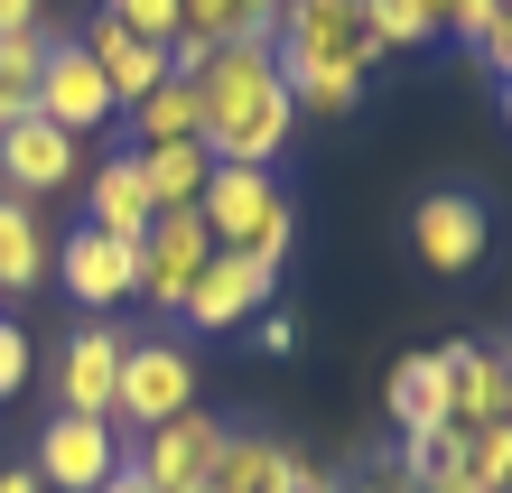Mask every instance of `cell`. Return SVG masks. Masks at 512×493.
Returning a JSON list of instances; mask_svg holds the SVG:
<instances>
[{"instance_id": "cell-19", "label": "cell", "mask_w": 512, "mask_h": 493, "mask_svg": "<svg viewBox=\"0 0 512 493\" xmlns=\"http://www.w3.org/2000/svg\"><path fill=\"white\" fill-rule=\"evenodd\" d=\"M56 270L47 252V233H38V214H28V196H0V298H28Z\"/></svg>"}, {"instance_id": "cell-26", "label": "cell", "mask_w": 512, "mask_h": 493, "mask_svg": "<svg viewBox=\"0 0 512 493\" xmlns=\"http://www.w3.org/2000/svg\"><path fill=\"white\" fill-rule=\"evenodd\" d=\"M177 38L233 47V38H243V0H177Z\"/></svg>"}, {"instance_id": "cell-1", "label": "cell", "mask_w": 512, "mask_h": 493, "mask_svg": "<svg viewBox=\"0 0 512 493\" xmlns=\"http://www.w3.org/2000/svg\"><path fill=\"white\" fill-rule=\"evenodd\" d=\"M196 94H205V159H215V168H270L289 149V131H298L280 56H270L261 38L215 47V66L196 75Z\"/></svg>"}, {"instance_id": "cell-28", "label": "cell", "mask_w": 512, "mask_h": 493, "mask_svg": "<svg viewBox=\"0 0 512 493\" xmlns=\"http://www.w3.org/2000/svg\"><path fill=\"white\" fill-rule=\"evenodd\" d=\"M494 19H503V0H457V10H447V28H457V38L485 56V38H494Z\"/></svg>"}, {"instance_id": "cell-2", "label": "cell", "mask_w": 512, "mask_h": 493, "mask_svg": "<svg viewBox=\"0 0 512 493\" xmlns=\"http://www.w3.org/2000/svg\"><path fill=\"white\" fill-rule=\"evenodd\" d=\"M270 56H280V84L298 112H354L364 103V75L382 66L373 28H364V0H280V38H270Z\"/></svg>"}, {"instance_id": "cell-36", "label": "cell", "mask_w": 512, "mask_h": 493, "mask_svg": "<svg viewBox=\"0 0 512 493\" xmlns=\"http://www.w3.org/2000/svg\"><path fill=\"white\" fill-rule=\"evenodd\" d=\"M354 493H419L410 475H373V484H354Z\"/></svg>"}, {"instance_id": "cell-20", "label": "cell", "mask_w": 512, "mask_h": 493, "mask_svg": "<svg viewBox=\"0 0 512 493\" xmlns=\"http://www.w3.org/2000/svg\"><path fill=\"white\" fill-rule=\"evenodd\" d=\"M149 224H159V205H149V187H140V159H103L94 168V233L140 242Z\"/></svg>"}, {"instance_id": "cell-3", "label": "cell", "mask_w": 512, "mask_h": 493, "mask_svg": "<svg viewBox=\"0 0 512 493\" xmlns=\"http://www.w3.org/2000/svg\"><path fill=\"white\" fill-rule=\"evenodd\" d=\"M196 214H205V233H215V252H243V261H270V270H280L289 242H298V214H289L270 168H215Z\"/></svg>"}, {"instance_id": "cell-33", "label": "cell", "mask_w": 512, "mask_h": 493, "mask_svg": "<svg viewBox=\"0 0 512 493\" xmlns=\"http://www.w3.org/2000/svg\"><path fill=\"white\" fill-rule=\"evenodd\" d=\"M0 493H47V484H38V466H0Z\"/></svg>"}, {"instance_id": "cell-10", "label": "cell", "mask_w": 512, "mask_h": 493, "mask_svg": "<svg viewBox=\"0 0 512 493\" xmlns=\"http://www.w3.org/2000/svg\"><path fill=\"white\" fill-rule=\"evenodd\" d=\"M270 298H280V270H270V261L215 252V261H205V280H196V298L177 307V317H187V326H205V335H233L243 317H261Z\"/></svg>"}, {"instance_id": "cell-41", "label": "cell", "mask_w": 512, "mask_h": 493, "mask_svg": "<svg viewBox=\"0 0 512 493\" xmlns=\"http://www.w3.org/2000/svg\"><path fill=\"white\" fill-rule=\"evenodd\" d=\"M215 493H224V484H215Z\"/></svg>"}, {"instance_id": "cell-12", "label": "cell", "mask_w": 512, "mask_h": 493, "mask_svg": "<svg viewBox=\"0 0 512 493\" xmlns=\"http://www.w3.org/2000/svg\"><path fill=\"white\" fill-rule=\"evenodd\" d=\"M56 280H66L84 307H122L140 298V242H112V233H66V252H56Z\"/></svg>"}, {"instance_id": "cell-7", "label": "cell", "mask_w": 512, "mask_h": 493, "mask_svg": "<svg viewBox=\"0 0 512 493\" xmlns=\"http://www.w3.org/2000/svg\"><path fill=\"white\" fill-rule=\"evenodd\" d=\"M410 242H419V261L438 270V280H466L475 261H485V242H494V214L475 187H447V196H419L410 214Z\"/></svg>"}, {"instance_id": "cell-27", "label": "cell", "mask_w": 512, "mask_h": 493, "mask_svg": "<svg viewBox=\"0 0 512 493\" xmlns=\"http://www.w3.org/2000/svg\"><path fill=\"white\" fill-rule=\"evenodd\" d=\"M103 19H122L131 38H149V47L177 38V0H103Z\"/></svg>"}, {"instance_id": "cell-4", "label": "cell", "mask_w": 512, "mask_h": 493, "mask_svg": "<svg viewBox=\"0 0 512 493\" xmlns=\"http://www.w3.org/2000/svg\"><path fill=\"white\" fill-rule=\"evenodd\" d=\"M177 410H196V354L187 345H168V335H131V354H122V391H112V419H131V428H159Z\"/></svg>"}, {"instance_id": "cell-30", "label": "cell", "mask_w": 512, "mask_h": 493, "mask_svg": "<svg viewBox=\"0 0 512 493\" xmlns=\"http://www.w3.org/2000/svg\"><path fill=\"white\" fill-rule=\"evenodd\" d=\"M252 345H261V354H289V345H298V326L280 317V307H261V317H252Z\"/></svg>"}, {"instance_id": "cell-34", "label": "cell", "mask_w": 512, "mask_h": 493, "mask_svg": "<svg viewBox=\"0 0 512 493\" xmlns=\"http://www.w3.org/2000/svg\"><path fill=\"white\" fill-rule=\"evenodd\" d=\"M103 493H159V484H149L140 466H122V475H112V484H103Z\"/></svg>"}, {"instance_id": "cell-35", "label": "cell", "mask_w": 512, "mask_h": 493, "mask_svg": "<svg viewBox=\"0 0 512 493\" xmlns=\"http://www.w3.org/2000/svg\"><path fill=\"white\" fill-rule=\"evenodd\" d=\"M429 493H485V484H475V475H466V466H457V475H438V484H429Z\"/></svg>"}, {"instance_id": "cell-32", "label": "cell", "mask_w": 512, "mask_h": 493, "mask_svg": "<svg viewBox=\"0 0 512 493\" xmlns=\"http://www.w3.org/2000/svg\"><path fill=\"white\" fill-rule=\"evenodd\" d=\"M38 28V0H0V38H28Z\"/></svg>"}, {"instance_id": "cell-22", "label": "cell", "mask_w": 512, "mask_h": 493, "mask_svg": "<svg viewBox=\"0 0 512 493\" xmlns=\"http://www.w3.org/2000/svg\"><path fill=\"white\" fill-rule=\"evenodd\" d=\"M47 28H28V38H0V103H10V121L38 103V75H47Z\"/></svg>"}, {"instance_id": "cell-6", "label": "cell", "mask_w": 512, "mask_h": 493, "mask_svg": "<svg viewBox=\"0 0 512 493\" xmlns=\"http://www.w3.org/2000/svg\"><path fill=\"white\" fill-rule=\"evenodd\" d=\"M205 261H215V233H205V214H196V205H187V214H159V224L140 233V298L177 317V307L196 298Z\"/></svg>"}, {"instance_id": "cell-29", "label": "cell", "mask_w": 512, "mask_h": 493, "mask_svg": "<svg viewBox=\"0 0 512 493\" xmlns=\"http://www.w3.org/2000/svg\"><path fill=\"white\" fill-rule=\"evenodd\" d=\"M19 391H28V335L0 317V400H19Z\"/></svg>"}, {"instance_id": "cell-25", "label": "cell", "mask_w": 512, "mask_h": 493, "mask_svg": "<svg viewBox=\"0 0 512 493\" xmlns=\"http://www.w3.org/2000/svg\"><path fill=\"white\" fill-rule=\"evenodd\" d=\"M466 475L485 493H512V419L503 428H466Z\"/></svg>"}, {"instance_id": "cell-40", "label": "cell", "mask_w": 512, "mask_h": 493, "mask_svg": "<svg viewBox=\"0 0 512 493\" xmlns=\"http://www.w3.org/2000/svg\"><path fill=\"white\" fill-rule=\"evenodd\" d=\"M0 307H10V298H0Z\"/></svg>"}, {"instance_id": "cell-38", "label": "cell", "mask_w": 512, "mask_h": 493, "mask_svg": "<svg viewBox=\"0 0 512 493\" xmlns=\"http://www.w3.org/2000/svg\"><path fill=\"white\" fill-rule=\"evenodd\" d=\"M503 121H512V84H503Z\"/></svg>"}, {"instance_id": "cell-39", "label": "cell", "mask_w": 512, "mask_h": 493, "mask_svg": "<svg viewBox=\"0 0 512 493\" xmlns=\"http://www.w3.org/2000/svg\"><path fill=\"white\" fill-rule=\"evenodd\" d=\"M0 121H10V103H0Z\"/></svg>"}, {"instance_id": "cell-8", "label": "cell", "mask_w": 512, "mask_h": 493, "mask_svg": "<svg viewBox=\"0 0 512 493\" xmlns=\"http://www.w3.org/2000/svg\"><path fill=\"white\" fill-rule=\"evenodd\" d=\"M224 438H233L224 419H205V410H177V419H159V428H140L131 466H140L149 484H159V493H187V484H205V475H215Z\"/></svg>"}, {"instance_id": "cell-15", "label": "cell", "mask_w": 512, "mask_h": 493, "mask_svg": "<svg viewBox=\"0 0 512 493\" xmlns=\"http://www.w3.org/2000/svg\"><path fill=\"white\" fill-rule=\"evenodd\" d=\"M84 56L103 66V84H112V103H122V112H131L140 94H159V84H168V47L131 38L122 19H94V28H84Z\"/></svg>"}, {"instance_id": "cell-31", "label": "cell", "mask_w": 512, "mask_h": 493, "mask_svg": "<svg viewBox=\"0 0 512 493\" xmlns=\"http://www.w3.org/2000/svg\"><path fill=\"white\" fill-rule=\"evenodd\" d=\"M485 66L512 84V0H503V19H494V38H485Z\"/></svg>"}, {"instance_id": "cell-9", "label": "cell", "mask_w": 512, "mask_h": 493, "mask_svg": "<svg viewBox=\"0 0 512 493\" xmlns=\"http://www.w3.org/2000/svg\"><path fill=\"white\" fill-rule=\"evenodd\" d=\"M38 121H56V131H94V121H112L122 103H112L103 66L84 56V38H56L47 47V75H38V103H28Z\"/></svg>"}, {"instance_id": "cell-17", "label": "cell", "mask_w": 512, "mask_h": 493, "mask_svg": "<svg viewBox=\"0 0 512 493\" xmlns=\"http://www.w3.org/2000/svg\"><path fill=\"white\" fill-rule=\"evenodd\" d=\"M391 428L401 438H419V428H457V400H447V363H438V345L429 354H410V363H391Z\"/></svg>"}, {"instance_id": "cell-23", "label": "cell", "mask_w": 512, "mask_h": 493, "mask_svg": "<svg viewBox=\"0 0 512 493\" xmlns=\"http://www.w3.org/2000/svg\"><path fill=\"white\" fill-rule=\"evenodd\" d=\"M466 466V428H419V438H401V466L391 475H410L419 493H429L438 475H457Z\"/></svg>"}, {"instance_id": "cell-37", "label": "cell", "mask_w": 512, "mask_h": 493, "mask_svg": "<svg viewBox=\"0 0 512 493\" xmlns=\"http://www.w3.org/2000/svg\"><path fill=\"white\" fill-rule=\"evenodd\" d=\"M419 10H429V19H438V28H447V10H457V0H419Z\"/></svg>"}, {"instance_id": "cell-13", "label": "cell", "mask_w": 512, "mask_h": 493, "mask_svg": "<svg viewBox=\"0 0 512 493\" xmlns=\"http://www.w3.org/2000/svg\"><path fill=\"white\" fill-rule=\"evenodd\" d=\"M438 363H447L457 428H503L512 419V354L503 345H438Z\"/></svg>"}, {"instance_id": "cell-16", "label": "cell", "mask_w": 512, "mask_h": 493, "mask_svg": "<svg viewBox=\"0 0 512 493\" xmlns=\"http://www.w3.org/2000/svg\"><path fill=\"white\" fill-rule=\"evenodd\" d=\"M215 484L224 493H317V466H308V456H289L280 438H224Z\"/></svg>"}, {"instance_id": "cell-5", "label": "cell", "mask_w": 512, "mask_h": 493, "mask_svg": "<svg viewBox=\"0 0 512 493\" xmlns=\"http://www.w3.org/2000/svg\"><path fill=\"white\" fill-rule=\"evenodd\" d=\"M131 466V447H122V428L112 419H47V438H38V484L47 493H103L112 475Z\"/></svg>"}, {"instance_id": "cell-18", "label": "cell", "mask_w": 512, "mask_h": 493, "mask_svg": "<svg viewBox=\"0 0 512 493\" xmlns=\"http://www.w3.org/2000/svg\"><path fill=\"white\" fill-rule=\"evenodd\" d=\"M140 159V187L159 214H187L205 196V177H215V159H205V140H168V149H131Z\"/></svg>"}, {"instance_id": "cell-24", "label": "cell", "mask_w": 512, "mask_h": 493, "mask_svg": "<svg viewBox=\"0 0 512 493\" xmlns=\"http://www.w3.org/2000/svg\"><path fill=\"white\" fill-rule=\"evenodd\" d=\"M364 28H373V47L391 56V47H429L438 38V19L419 10V0H364Z\"/></svg>"}, {"instance_id": "cell-11", "label": "cell", "mask_w": 512, "mask_h": 493, "mask_svg": "<svg viewBox=\"0 0 512 493\" xmlns=\"http://www.w3.org/2000/svg\"><path fill=\"white\" fill-rule=\"evenodd\" d=\"M0 187H10V196L75 187V131H56V121H38V112L0 121Z\"/></svg>"}, {"instance_id": "cell-14", "label": "cell", "mask_w": 512, "mask_h": 493, "mask_svg": "<svg viewBox=\"0 0 512 493\" xmlns=\"http://www.w3.org/2000/svg\"><path fill=\"white\" fill-rule=\"evenodd\" d=\"M122 354H131V335H112V326L66 335L56 391H66V410H75V419H112V391H122Z\"/></svg>"}, {"instance_id": "cell-21", "label": "cell", "mask_w": 512, "mask_h": 493, "mask_svg": "<svg viewBox=\"0 0 512 493\" xmlns=\"http://www.w3.org/2000/svg\"><path fill=\"white\" fill-rule=\"evenodd\" d=\"M131 131H140V149H168V140H205V94L168 75L159 94H140V103H131Z\"/></svg>"}]
</instances>
